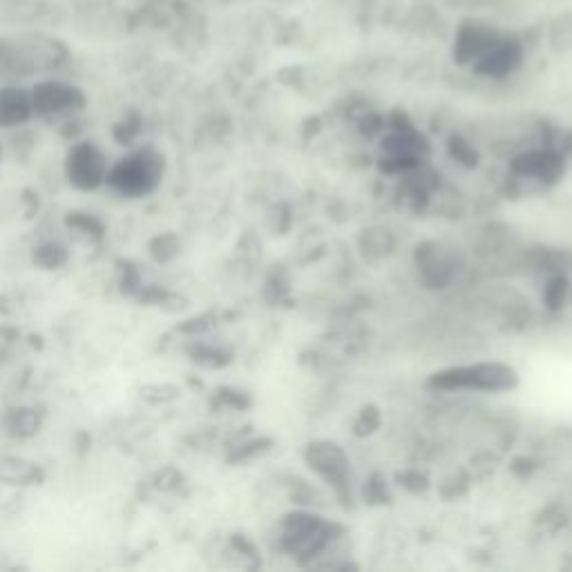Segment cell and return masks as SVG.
<instances>
[{"instance_id": "16", "label": "cell", "mask_w": 572, "mask_h": 572, "mask_svg": "<svg viewBox=\"0 0 572 572\" xmlns=\"http://www.w3.org/2000/svg\"><path fill=\"white\" fill-rule=\"evenodd\" d=\"M114 139H117L121 146H132L141 135V119L137 114H130V117H123L117 126L112 130Z\"/></svg>"}, {"instance_id": "5", "label": "cell", "mask_w": 572, "mask_h": 572, "mask_svg": "<svg viewBox=\"0 0 572 572\" xmlns=\"http://www.w3.org/2000/svg\"><path fill=\"white\" fill-rule=\"evenodd\" d=\"M503 27L494 25L488 18L465 16L454 27L452 34V59L461 68H472L479 56L497 41Z\"/></svg>"}, {"instance_id": "7", "label": "cell", "mask_w": 572, "mask_h": 572, "mask_svg": "<svg viewBox=\"0 0 572 572\" xmlns=\"http://www.w3.org/2000/svg\"><path fill=\"white\" fill-rule=\"evenodd\" d=\"M32 119V90L23 83H0V130L27 126Z\"/></svg>"}, {"instance_id": "4", "label": "cell", "mask_w": 572, "mask_h": 572, "mask_svg": "<svg viewBox=\"0 0 572 572\" xmlns=\"http://www.w3.org/2000/svg\"><path fill=\"white\" fill-rule=\"evenodd\" d=\"M108 170V159L94 141H76L65 155V175L70 184L83 193L106 186Z\"/></svg>"}, {"instance_id": "13", "label": "cell", "mask_w": 572, "mask_h": 572, "mask_svg": "<svg viewBox=\"0 0 572 572\" xmlns=\"http://www.w3.org/2000/svg\"><path fill=\"white\" fill-rule=\"evenodd\" d=\"M65 224H68L76 235H85L88 240H101L103 237V224L90 213H70Z\"/></svg>"}, {"instance_id": "15", "label": "cell", "mask_w": 572, "mask_h": 572, "mask_svg": "<svg viewBox=\"0 0 572 572\" xmlns=\"http://www.w3.org/2000/svg\"><path fill=\"white\" fill-rule=\"evenodd\" d=\"M139 396L141 400H146L148 405H166L170 400L179 398V389L173 385H159V383H150V385H143L139 389Z\"/></svg>"}, {"instance_id": "10", "label": "cell", "mask_w": 572, "mask_h": 572, "mask_svg": "<svg viewBox=\"0 0 572 572\" xmlns=\"http://www.w3.org/2000/svg\"><path fill=\"white\" fill-rule=\"evenodd\" d=\"M309 461L311 467H316L324 479H329L333 483L345 481L347 461L336 445H311Z\"/></svg>"}, {"instance_id": "9", "label": "cell", "mask_w": 572, "mask_h": 572, "mask_svg": "<svg viewBox=\"0 0 572 572\" xmlns=\"http://www.w3.org/2000/svg\"><path fill=\"white\" fill-rule=\"evenodd\" d=\"M286 541L293 552H316L327 541V528L316 517H293L289 530H286Z\"/></svg>"}, {"instance_id": "1", "label": "cell", "mask_w": 572, "mask_h": 572, "mask_svg": "<svg viewBox=\"0 0 572 572\" xmlns=\"http://www.w3.org/2000/svg\"><path fill=\"white\" fill-rule=\"evenodd\" d=\"M164 155L152 146L137 148L121 157L108 170L106 184L123 197L139 199L155 193L164 179Z\"/></svg>"}, {"instance_id": "11", "label": "cell", "mask_w": 572, "mask_h": 572, "mask_svg": "<svg viewBox=\"0 0 572 572\" xmlns=\"http://www.w3.org/2000/svg\"><path fill=\"white\" fill-rule=\"evenodd\" d=\"M5 432L12 438H32L43 427V412L38 407H14L3 418Z\"/></svg>"}, {"instance_id": "17", "label": "cell", "mask_w": 572, "mask_h": 572, "mask_svg": "<svg viewBox=\"0 0 572 572\" xmlns=\"http://www.w3.org/2000/svg\"><path fill=\"white\" fill-rule=\"evenodd\" d=\"M0 155H3V146H0Z\"/></svg>"}, {"instance_id": "3", "label": "cell", "mask_w": 572, "mask_h": 572, "mask_svg": "<svg viewBox=\"0 0 572 572\" xmlns=\"http://www.w3.org/2000/svg\"><path fill=\"white\" fill-rule=\"evenodd\" d=\"M523 61H526V41L517 32L503 30L497 41L479 56V61L470 70L474 76H481V79L501 81L517 72Z\"/></svg>"}, {"instance_id": "8", "label": "cell", "mask_w": 572, "mask_h": 572, "mask_svg": "<svg viewBox=\"0 0 572 572\" xmlns=\"http://www.w3.org/2000/svg\"><path fill=\"white\" fill-rule=\"evenodd\" d=\"M45 481V470L38 463L25 456L5 454L0 456V483L16 485V488H30Z\"/></svg>"}, {"instance_id": "6", "label": "cell", "mask_w": 572, "mask_h": 572, "mask_svg": "<svg viewBox=\"0 0 572 572\" xmlns=\"http://www.w3.org/2000/svg\"><path fill=\"white\" fill-rule=\"evenodd\" d=\"M441 389H508L514 385V371L503 365H474L450 369L443 374H436L432 380Z\"/></svg>"}, {"instance_id": "14", "label": "cell", "mask_w": 572, "mask_h": 572, "mask_svg": "<svg viewBox=\"0 0 572 572\" xmlns=\"http://www.w3.org/2000/svg\"><path fill=\"white\" fill-rule=\"evenodd\" d=\"M177 251H179V242H177V237L170 235V233L159 235V237H155V240L148 244L150 257L155 262H159V264H166V262L173 260V257L177 255Z\"/></svg>"}, {"instance_id": "2", "label": "cell", "mask_w": 572, "mask_h": 572, "mask_svg": "<svg viewBox=\"0 0 572 572\" xmlns=\"http://www.w3.org/2000/svg\"><path fill=\"white\" fill-rule=\"evenodd\" d=\"M34 119H74L76 114L88 108V92L81 85L59 79V76H45L32 85Z\"/></svg>"}, {"instance_id": "12", "label": "cell", "mask_w": 572, "mask_h": 572, "mask_svg": "<svg viewBox=\"0 0 572 572\" xmlns=\"http://www.w3.org/2000/svg\"><path fill=\"white\" fill-rule=\"evenodd\" d=\"M32 260L45 271H59L61 266L68 264L70 253L61 242H43L34 249Z\"/></svg>"}]
</instances>
